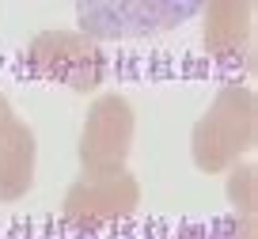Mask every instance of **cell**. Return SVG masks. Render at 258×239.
Wrapping results in <instances>:
<instances>
[{
	"mask_svg": "<svg viewBox=\"0 0 258 239\" xmlns=\"http://www.w3.org/2000/svg\"><path fill=\"white\" fill-rule=\"evenodd\" d=\"M205 0H76V19L88 38L133 42L182 27Z\"/></svg>",
	"mask_w": 258,
	"mask_h": 239,
	"instance_id": "1",
	"label": "cell"
}]
</instances>
